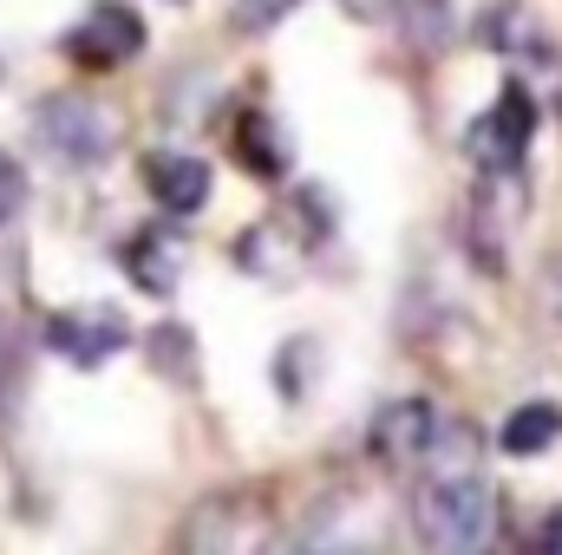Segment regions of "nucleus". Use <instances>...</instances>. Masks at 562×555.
Returning <instances> with one entry per match:
<instances>
[{
    "mask_svg": "<svg viewBox=\"0 0 562 555\" xmlns=\"http://www.w3.org/2000/svg\"><path fill=\"white\" fill-rule=\"evenodd\" d=\"M393 20L406 26V39H413L419 53H438V46L451 39V7H445V0H400Z\"/></svg>",
    "mask_w": 562,
    "mask_h": 555,
    "instance_id": "15",
    "label": "nucleus"
},
{
    "mask_svg": "<svg viewBox=\"0 0 562 555\" xmlns=\"http://www.w3.org/2000/svg\"><path fill=\"white\" fill-rule=\"evenodd\" d=\"M20 203H26V170H20V163H13V157L0 150V223H7V216H13Z\"/></svg>",
    "mask_w": 562,
    "mask_h": 555,
    "instance_id": "18",
    "label": "nucleus"
},
{
    "mask_svg": "<svg viewBox=\"0 0 562 555\" xmlns=\"http://www.w3.org/2000/svg\"><path fill=\"white\" fill-rule=\"evenodd\" d=\"M543 314H550V320H562V256H550V262H543Z\"/></svg>",
    "mask_w": 562,
    "mask_h": 555,
    "instance_id": "20",
    "label": "nucleus"
},
{
    "mask_svg": "<svg viewBox=\"0 0 562 555\" xmlns=\"http://www.w3.org/2000/svg\"><path fill=\"white\" fill-rule=\"evenodd\" d=\"M288 555H321V550H288Z\"/></svg>",
    "mask_w": 562,
    "mask_h": 555,
    "instance_id": "22",
    "label": "nucleus"
},
{
    "mask_svg": "<svg viewBox=\"0 0 562 555\" xmlns=\"http://www.w3.org/2000/svg\"><path fill=\"white\" fill-rule=\"evenodd\" d=\"M438 424L445 418L431 412L425 399H393V406H380L373 412V431H367V444H373V457L393 471V477H419L425 457H431V444H438Z\"/></svg>",
    "mask_w": 562,
    "mask_h": 555,
    "instance_id": "6",
    "label": "nucleus"
},
{
    "mask_svg": "<svg viewBox=\"0 0 562 555\" xmlns=\"http://www.w3.org/2000/svg\"><path fill=\"white\" fill-rule=\"evenodd\" d=\"M484 46L510 66H557V46L530 7H491L484 13Z\"/></svg>",
    "mask_w": 562,
    "mask_h": 555,
    "instance_id": "11",
    "label": "nucleus"
},
{
    "mask_svg": "<svg viewBox=\"0 0 562 555\" xmlns=\"http://www.w3.org/2000/svg\"><path fill=\"white\" fill-rule=\"evenodd\" d=\"M360 20H373V26H393V13H400V0H347Z\"/></svg>",
    "mask_w": 562,
    "mask_h": 555,
    "instance_id": "21",
    "label": "nucleus"
},
{
    "mask_svg": "<svg viewBox=\"0 0 562 555\" xmlns=\"http://www.w3.org/2000/svg\"><path fill=\"white\" fill-rule=\"evenodd\" d=\"M321 236H307L301 229V216L288 223V216H269V223H256L249 236H243V249H236V262L249 269V275L262 281H288L301 262H307V249H314Z\"/></svg>",
    "mask_w": 562,
    "mask_h": 555,
    "instance_id": "10",
    "label": "nucleus"
},
{
    "mask_svg": "<svg viewBox=\"0 0 562 555\" xmlns=\"http://www.w3.org/2000/svg\"><path fill=\"white\" fill-rule=\"evenodd\" d=\"M144 190L164 216H196L210 203V163L190 150H150L144 157Z\"/></svg>",
    "mask_w": 562,
    "mask_h": 555,
    "instance_id": "9",
    "label": "nucleus"
},
{
    "mask_svg": "<svg viewBox=\"0 0 562 555\" xmlns=\"http://www.w3.org/2000/svg\"><path fill=\"white\" fill-rule=\"evenodd\" d=\"M276 550V503L262 490H210L183 510L170 555H269Z\"/></svg>",
    "mask_w": 562,
    "mask_h": 555,
    "instance_id": "2",
    "label": "nucleus"
},
{
    "mask_svg": "<svg viewBox=\"0 0 562 555\" xmlns=\"http://www.w3.org/2000/svg\"><path fill=\"white\" fill-rule=\"evenodd\" d=\"M530 555H562V503L543 510V523H537V536H530Z\"/></svg>",
    "mask_w": 562,
    "mask_h": 555,
    "instance_id": "19",
    "label": "nucleus"
},
{
    "mask_svg": "<svg viewBox=\"0 0 562 555\" xmlns=\"http://www.w3.org/2000/svg\"><path fill=\"white\" fill-rule=\"evenodd\" d=\"M524 209H530V183H524V170L477 177V190H471V249H477L484 269L504 262V242H510V229L524 223Z\"/></svg>",
    "mask_w": 562,
    "mask_h": 555,
    "instance_id": "7",
    "label": "nucleus"
},
{
    "mask_svg": "<svg viewBox=\"0 0 562 555\" xmlns=\"http://www.w3.org/2000/svg\"><path fill=\"white\" fill-rule=\"evenodd\" d=\"M150 353H157L164 373H170V366L190 373V360H183V353H190V333H183V327H157V333H150Z\"/></svg>",
    "mask_w": 562,
    "mask_h": 555,
    "instance_id": "17",
    "label": "nucleus"
},
{
    "mask_svg": "<svg viewBox=\"0 0 562 555\" xmlns=\"http://www.w3.org/2000/svg\"><path fill=\"white\" fill-rule=\"evenodd\" d=\"M288 7H301V0H236V26L243 33H269Z\"/></svg>",
    "mask_w": 562,
    "mask_h": 555,
    "instance_id": "16",
    "label": "nucleus"
},
{
    "mask_svg": "<svg viewBox=\"0 0 562 555\" xmlns=\"http://www.w3.org/2000/svg\"><path fill=\"white\" fill-rule=\"evenodd\" d=\"M236 163L262 183H281L288 177V144H281V125L269 112H243L236 118Z\"/></svg>",
    "mask_w": 562,
    "mask_h": 555,
    "instance_id": "13",
    "label": "nucleus"
},
{
    "mask_svg": "<svg viewBox=\"0 0 562 555\" xmlns=\"http://www.w3.org/2000/svg\"><path fill=\"white\" fill-rule=\"evenodd\" d=\"M66 53H72V66H86V72H112V66L138 59L144 53L138 7H125V0H92V7L79 13V26L66 33Z\"/></svg>",
    "mask_w": 562,
    "mask_h": 555,
    "instance_id": "5",
    "label": "nucleus"
},
{
    "mask_svg": "<svg viewBox=\"0 0 562 555\" xmlns=\"http://www.w3.org/2000/svg\"><path fill=\"white\" fill-rule=\"evenodd\" d=\"M530 132H537V99L510 79V86L491 99V112L464 132V157L477 163V177L524 170V157H530Z\"/></svg>",
    "mask_w": 562,
    "mask_h": 555,
    "instance_id": "4",
    "label": "nucleus"
},
{
    "mask_svg": "<svg viewBox=\"0 0 562 555\" xmlns=\"http://www.w3.org/2000/svg\"><path fill=\"white\" fill-rule=\"evenodd\" d=\"M125 275L138 281L144 294H170L177 275H183V242L170 229H138L125 242Z\"/></svg>",
    "mask_w": 562,
    "mask_h": 555,
    "instance_id": "12",
    "label": "nucleus"
},
{
    "mask_svg": "<svg viewBox=\"0 0 562 555\" xmlns=\"http://www.w3.org/2000/svg\"><path fill=\"white\" fill-rule=\"evenodd\" d=\"M413 530L425 555H491L497 543V497L477 477H419L413 490Z\"/></svg>",
    "mask_w": 562,
    "mask_h": 555,
    "instance_id": "1",
    "label": "nucleus"
},
{
    "mask_svg": "<svg viewBox=\"0 0 562 555\" xmlns=\"http://www.w3.org/2000/svg\"><path fill=\"white\" fill-rule=\"evenodd\" d=\"M33 132L40 144L59 157V163H105L112 150H119V118L99 105V99H86V92H53V99H40L33 105Z\"/></svg>",
    "mask_w": 562,
    "mask_h": 555,
    "instance_id": "3",
    "label": "nucleus"
},
{
    "mask_svg": "<svg viewBox=\"0 0 562 555\" xmlns=\"http://www.w3.org/2000/svg\"><path fill=\"white\" fill-rule=\"evenodd\" d=\"M557 438H562V412L550 399H530V406H517V412L504 418L497 451H510V457H543Z\"/></svg>",
    "mask_w": 562,
    "mask_h": 555,
    "instance_id": "14",
    "label": "nucleus"
},
{
    "mask_svg": "<svg viewBox=\"0 0 562 555\" xmlns=\"http://www.w3.org/2000/svg\"><path fill=\"white\" fill-rule=\"evenodd\" d=\"M125 340H132V327H125L119 307H66V314L46 320V347L66 366H86V373L105 366L112 353H125Z\"/></svg>",
    "mask_w": 562,
    "mask_h": 555,
    "instance_id": "8",
    "label": "nucleus"
}]
</instances>
